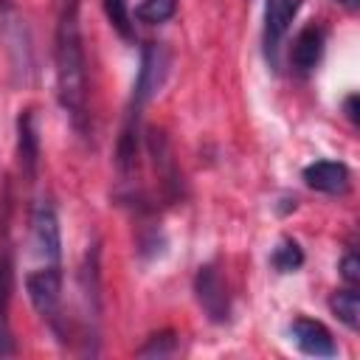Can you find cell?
I'll list each match as a JSON object with an SVG mask.
<instances>
[{
	"label": "cell",
	"mask_w": 360,
	"mask_h": 360,
	"mask_svg": "<svg viewBox=\"0 0 360 360\" xmlns=\"http://www.w3.org/2000/svg\"><path fill=\"white\" fill-rule=\"evenodd\" d=\"M53 59H56V90L65 112L70 115L73 127L84 132L87 121V59L82 45V25H79V0H65L56 22L53 39Z\"/></svg>",
	"instance_id": "1"
},
{
	"label": "cell",
	"mask_w": 360,
	"mask_h": 360,
	"mask_svg": "<svg viewBox=\"0 0 360 360\" xmlns=\"http://www.w3.org/2000/svg\"><path fill=\"white\" fill-rule=\"evenodd\" d=\"M25 292H28L34 309L56 326L59 307H62V267L45 264V267L28 273L25 276Z\"/></svg>",
	"instance_id": "2"
},
{
	"label": "cell",
	"mask_w": 360,
	"mask_h": 360,
	"mask_svg": "<svg viewBox=\"0 0 360 360\" xmlns=\"http://www.w3.org/2000/svg\"><path fill=\"white\" fill-rule=\"evenodd\" d=\"M169 70V53L160 42H146L141 51V68L135 76V87H132V104L129 110H141L163 84Z\"/></svg>",
	"instance_id": "3"
},
{
	"label": "cell",
	"mask_w": 360,
	"mask_h": 360,
	"mask_svg": "<svg viewBox=\"0 0 360 360\" xmlns=\"http://www.w3.org/2000/svg\"><path fill=\"white\" fill-rule=\"evenodd\" d=\"M31 239L34 250L45 264H59L62 259V231H59V217L51 200H39L31 214Z\"/></svg>",
	"instance_id": "4"
},
{
	"label": "cell",
	"mask_w": 360,
	"mask_h": 360,
	"mask_svg": "<svg viewBox=\"0 0 360 360\" xmlns=\"http://www.w3.org/2000/svg\"><path fill=\"white\" fill-rule=\"evenodd\" d=\"M194 295L197 304L202 307V312L208 315V321L214 323H225L231 318V298H228V287L219 276V270L214 264H202L194 276Z\"/></svg>",
	"instance_id": "5"
},
{
	"label": "cell",
	"mask_w": 360,
	"mask_h": 360,
	"mask_svg": "<svg viewBox=\"0 0 360 360\" xmlns=\"http://www.w3.org/2000/svg\"><path fill=\"white\" fill-rule=\"evenodd\" d=\"M304 0H264V53L270 65H278V45L290 31Z\"/></svg>",
	"instance_id": "6"
},
{
	"label": "cell",
	"mask_w": 360,
	"mask_h": 360,
	"mask_svg": "<svg viewBox=\"0 0 360 360\" xmlns=\"http://www.w3.org/2000/svg\"><path fill=\"white\" fill-rule=\"evenodd\" d=\"M290 338L292 343L309 354V357H335L338 354V343L332 338V332L321 323V321H312V318H295L290 323Z\"/></svg>",
	"instance_id": "7"
},
{
	"label": "cell",
	"mask_w": 360,
	"mask_h": 360,
	"mask_svg": "<svg viewBox=\"0 0 360 360\" xmlns=\"http://www.w3.org/2000/svg\"><path fill=\"white\" fill-rule=\"evenodd\" d=\"M17 160L25 180L31 183L39 169V132L31 110H20L17 115Z\"/></svg>",
	"instance_id": "8"
},
{
	"label": "cell",
	"mask_w": 360,
	"mask_h": 360,
	"mask_svg": "<svg viewBox=\"0 0 360 360\" xmlns=\"http://www.w3.org/2000/svg\"><path fill=\"white\" fill-rule=\"evenodd\" d=\"M349 166L340 160H315L304 169V183L321 194H343L349 188Z\"/></svg>",
	"instance_id": "9"
},
{
	"label": "cell",
	"mask_w": 360,
	"mask_h": 360,
	"mask_svg": "<svg viewBox=\"0 0 360 360\" xmlns=\"http://www.w3.org/2000/svg\"><path fill=\"white\" fill-rule=\"evenodd\" d=\"M323 42H326V34L321 25L309 22L307 28L298 31L295 42H292V51H290V62L298 73H309L315 70V65L321 62V53H323Z\"/></svg>",
	"instance_id": "10"
},
{
	"label": "cell",
	"mask_w": 360,
	"mask_h": 360,
	"mask_svg": "<svg viewBox=\"0 0 360 360\" xmlns=\"http://www.w3.org/2000/svg\"><path fill=\"white\" fill-rule=\"evenodd\" d=\"M138 115H141V110H129L127 124H124L121 138H118V158H115V163H118V172L124 177L132 174L135 166H138Z\"/></svg>",
	"instance_id": "11"
},
{
	"label": "cell",
	"mask_w": 360,
	"mask_h": 360,
	"mask_svg": "<svg viewBox=\"0 0 360 360\" xmlns=\"http://www.w3.org/2000/svg\"><path fill=\"white\" fill-rule=\"evenodd\" d=\"M329 309H332V315H335L346 329L357 332V326H360V295H357L354 287L335 292V295L329 298Z\"/></svg>",
	"instance_id": "12"
},
{
	"label": "cell",
	"mask_w": 360,
	"mask_h": 360,
	"mask_svg": "<svg viewBox=\"0 0 360 360\" xmlns=\"http://www.w3.org/2000/svg\"><path fill=\"white\" fill-rule=\"evenodd\" d=\"M270 264L278 270V273H295L301 264H304V250L295 239H281L278 248L273 250L270 256Z\"/></svg>",
	"instance_id": "13"
},
{
	"label": "cell",
	"mask_w": 360,
	"mask_h": 360,
	"mask_svg": "<svg viewBox=\"0 0 360 360\" xmlns=\"http://www.w3.org/2000/svg\"><path fill=\"white\" fill-rule=\"evenodd\" d=\"M174 11H177V0H141L135 6V20L146 25H158L174 17Z\"/></svg>",
	"instance_id": "14"
},
{
	"label": "cell",
	"mask_w": 360,
	"mask_h": 360,
	"mask_svg": "<svg viewBox=\"0 0 360 360\" xmlns=\"http://www.w3.org/2000/svg\"><path fill=\"white\" fill-rule=\"evenodd\" d=\"M177 349V335L174 332H155L146 338V343L138 349V357H166V354H174Z\"/></svg>",
	"instance_id": "15"
},
{
	"label": "cell",
	"mask_w": 360,
	"mask_h": 360,
	"mask_svg": "<svg viewBox=\"0 0 360 360\" xmlns=\"http://www.w3.org/2000/svg\"><path fill=\"white\" fill-rule=\"evenodd\" d=\"M101 3H104V14H107L110 25H112L124 39H132V20H129L127 0H101Z\"/></svg>",
	"instance_id": "16"
},
{
	"label": "cell",
	"mask_w": 360,
	"mask_h": 360,
	"mask_svg": "<svg viewBox=\"0 0 360 360\" xmlns=\"http://www.w3.org/2000/svg\"><path fill=\"white\" fill-rule=\"evenodd\" d=\"M340 276H343L346 284H357L360 281V259L354 253H346L340 259Z\"/></svg>",
	"instance_id": "17"
},
{
	"label": "cell",
	"mask_w": 360,
	"mask_h": 360,
	"mask_svg": "<svg viewBox=\"0 0 360 360\" xmlns=\"http://www.w3.org/2000/svg\"><path fill=\"white\" fill-rule=\"evenodd\" d=\"M6 309H8V307H0V357L14 354V338H11V329H8Z\"/></svg>",
	"instance_id": "18"
},
{
	"label": "cell",
	"mask_w": 360,
	"mask_h": 360,
	"mask_svg": "<svg viewBox=\"0 0 360 360\" xmlns=\"http://www.w3.org/2000/svg\"><path fill=\"white\" fill-rule=\"evenodd\" d=\"M343 107H346V118H349L352 124H357V96H354V93L346 98V104H343Z\"/></svg>",
	"instance_id": "19"
},
{
	"label": "cell",
	"mask_w": 360,
	"mask_h": 360,
	"mask_svg": "<svg viewBox=\"0 0 360 360\" xmlns=\"http://www.w3.org/2000/svg\"><path fill=\"white\" fill-rule=\"evenodd\" d=\"M335 3H340V6H346V8H357L360 0H335Z\"/></svg>",
	"instance_id": "20"
}]
</instances>
